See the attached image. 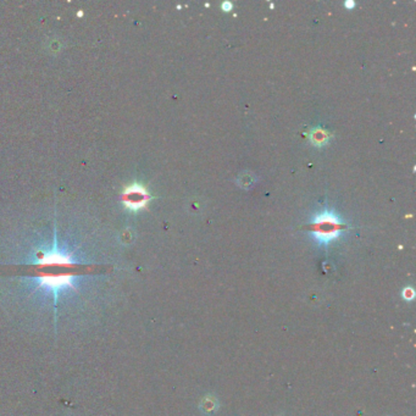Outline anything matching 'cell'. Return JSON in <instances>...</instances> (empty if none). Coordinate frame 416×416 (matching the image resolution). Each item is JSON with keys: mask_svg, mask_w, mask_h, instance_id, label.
Wrapping results in <instances>:
<instances>
[{"mask_svg": "<svg viewBox=\"0 0 416 416\" xmlns=\"http://www.w3.org/2000/svg\"><path fill=\"white\" fill-rule=\"evenodd\" d=\"M343 229L344 224L342 222L340 216L331 212L319 214L313 219L311 224H310L313 236L320 243H330L341 235Z\"/></svg>", "mask_w": 416, "mask_h": 416, "instance_id": "obj_1", "label": "cell"}, {"mask_svg": "<svg viewBox=\"0 0 416 416\" xmlns=\"http://www.w3.org/2000/svg\"><path fill=\"white\" fill-rule=\"evenodd\" d=\"M76 277L73 275H41L37 277L39 287L51 290L55 301L58 300L59 293L62 289L75 288Z\"/></svg>", "mask_w": 416, "mask_h": 416, "instance_id": "obj_2", "label": "cell"}, {"mask_svg": "<svg viewBox=\"0 0 416 416\" xmlns=\"http://www.w3.org/2000/svg\"><path fill=\"white\" fill-rule=\"evenodd\" d=\"M122 198H124L125 204H126L128 209L139 210L147 205L150 196L143 186H141V184H133V186H130L125 190Z\"/></svg>", "mask_w": 416, "mask_h": 416, "instance_id": "obj_3", "label": "cell"}, {"mask_svg": "<svg viewBox=\"0 0 416 416\" xmlns=\"http://www.w3.org/2000/svg\"><path fill=\"white\" fill-rule=\"evenodd\" d=\"M36 264L38 265H61V266H71L73 265L70 255L59 252L56 246L49 252H41L37 254Z\"/></svg>", "mask_w": 416, "mask_h": 416, "instance_id": "obj_4", "label": "cell"}, {"mask_svg": "<svg viewBox=\"0 0 416 416\" xmlns=\"http://www.w3.org/2000/svg\"><path fill=\"white\" fill-rule=\"evenodd\" d=\"M311 141L313 143L316 144V145H323L327 142V139H329V135H327L326 132H325L324 130H315L314 132L311 133Z\"/></svg>", "mask_w": 416, "mask_h": 416, "instance_id": "obj_5", "label": "cell"}, {"mask_svg": "<svg viewBox=\"0 0 416 416\" xmlns=\"http://www.w3.org/2000/svg\"><path fill=\"white\" fill-rule=\"evenodd\" d=\"M403 297L404 299H406V300H411V299L414 298V290H412V288H410V287H408V288L404 289Z\"/></svg>", "mask_w": 416, "mask_h": 416, "instance_id": "obj_6", "label": "cell"}, {"mask_svg": "<svg viewBox=\"0 0 416 416\" xmlns=\"http://www.w3.org/2000/svg\"><path fill=\"white\" fill-rule=\"evenodd\" d=\"M222 9H224V10H226V11H229V10H231V9H232V4H231V3H224V4H222Z\"/></svg>", "mask_w": 416, "mask_h": 416, "instance_id": "obj_7", "label": "cell"}, {"mask_svg": "<svg viewBox=\"0 0 416 416\" xmlns=\"http://www.w3.org/2000/svg\"><path fill=\"white\" fill-rule=\"evenodd\" d=\"M346 7L347 8H353V7H354V3H352V2H350V3H346Z\"/></svg>", "mask_w": 416, "mask_h": 416, "instance_id": "obj_8", "label": "cell"}]
</instances>
